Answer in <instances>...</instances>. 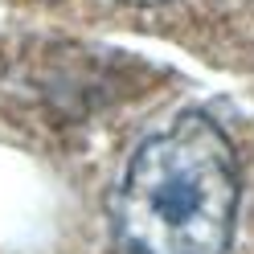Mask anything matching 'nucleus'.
<instances>
[{
    "mask_svg": "<svg viewBox=\"0 0 254 254\" xmlns=\"http://www.w3.org/2000/svg\"><path fill=\"white\" fill-rule=\"evenodd\" d=\"M238 156L221 127L185 111L135 148L119 189L127 254H226L238 221Z\"/></svg>",
    "mask_w": 254,
    "mask_h": 254,
    "instance_id": "1",
    "label": "nucleus"
},
{
    "mask_svg": "<svg viewBox=\"0 0 254 254\" xmlns=\"http://www.w3.org/2000/svg\"><path fill=\"white\" fill-rule=\"evenodd\" d=\"M119 4H135V8H152V4H164V0H119Z\"/></svg>",
    "mask_w": 254,
    "mask_h": 254,
    "instance_id": "2",
    "label": "nucleus"
}]
</instances>
